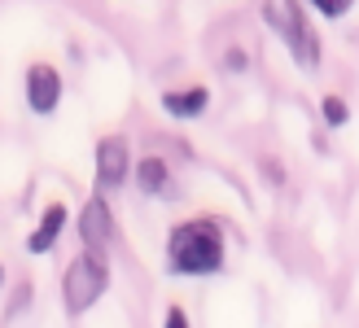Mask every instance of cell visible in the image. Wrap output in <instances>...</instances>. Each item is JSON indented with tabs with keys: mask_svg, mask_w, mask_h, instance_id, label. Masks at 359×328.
<instances>
[{
	"mask_svg": "<svg viewBox=\"0 0 359 328\" xmlns=\"http://www.w3.org/2000/svg\"><path fill=\"white\" fill-rule=\"evenodd\" d=\"M62 224H66V206H62V202H53V206L44 210V219H40V228L31 232L27 250H31V254H48L53 241H57V232H62Z\"/></svg>",
	"mask_w": 359,
	"mask_h": 328,
	"instance_id": "cell-8",
	"label": "cell"
},
{
	"mask_svg": "<svg viewBox=\"0 0 359 328\" xmlns=\"http://www.w3.org/2000/svg\"><path fill=\"white\" fill-rule=\"evenodd\" d=\"M79 241L88 254H97V259H105V250L114 245V214H110V202L97 193L83 202V214H79Z\"/></svg>",
	"mask_w": 359,
	"mask_h": 328,
	"instance_id": "cell-3",
	"label": "cell"
},
{
	"mask_svg": "<svg viewBox=\"0 0 359 328\" xmlns=\"http://www.w3.org/2000/svg\"><path fill=\"white\" fill-rule=\"evenodd\" d=\"M27 101L35 114H53L62 101V75L53 66H31L27 70Z\"/></svg>",
	"mask_w": 359,
	"mask_h": 328,
	"instance_id": "cell-6",
	"label": "cell"
},
{
	"mask_svg": "<svg viewBox=\"0 0 359 328\" xmlns=\"http://www.w3.org/2000/svg\"><path fill=\"white\" fill-rule=\"evenodd\" d=\"M105 289H110V263L105 259H97V254H88V250H79V259L66 267V276H62V298H66V306L75 315H83L88 306H93Z\"/></svg>",
	"mask_w": 359,
	"mask_h": 328,
	"instance_id": "cell-2",
	"label": "cell"
},
{
	"mask_svg": "<svg viewBox=\"0 0 359 328\" xmlns=\"http://www.w3.org/2000/svg\"><path fill=\"white\" fill-rule=\"evenodd\" d=\"M316 13L320 18H346L351 13V0H316Z\"/></svg>",
	"mask_w": 359,
	"mask_h": 328,
	"instance_id": "cell-11",
	"label": "cell"
},
{
	"mask_svg": "<svg viewBox=\"0 0 359 328\" xmlns=\"http://www.w3.org/2000/svg\"><path fill=\"white\" fill-rule=\"evenodd\" d=\"M280 40L290 44V53H294V62H298L302 70H316V66H320V35H316V27L307 22V5H294V18H290V31H285Z\"/></svg>",
	"mask_w": 359,
	"mask_h": 328,
	"instance_id": "cell-5",
	"label": "cell"
},
{
	"mask_svg": "<svg viewBox=\"0 0 359 328\" xmlns=\"http://www.w3.org/2000/svg\"><path fill=\"white\" fill-rule=\"evenodd\" d=\"M132 175V149L123 136H105L97 144V184L101 189H123V179Z\"/></svg>",
	"mask_w": 359,
	"mask_h": 328,
	"instance_id": "cell-4",
	"label": "cell"
},
{
	"mask_svg": "<svg viewBox=\"0 0 359 328\" xmlns=\"http://www.w3.org/2000/svg\"><path fill=\"white\" fill-rule=\"evenodd\" d=\"M163 328H193V324H189V315H184V306H171L167 320H163Z\"/></svg>",
	"mask_w": 359,
	"mask_h": 328,
	"instance_id": "cell-12",
	"label": "cell"
},
{
	"mask_svg": "<svg viewBox=\"0 0 359 328\" xmlns=\"http://www.w3.org/2000/svg\"><path fill=\"white\" fill-rule=\"evenodd\" d=\"M206 101H210L206 88H175V93L163 97V109H167L171 118H197L206 109Z\"/></svg>",
	"mask_w": 359,
	"mask_h": 328,
	"instance_id": "cell-7",
	"label": "cell"
},
{
	"mask_svg": "<svg viewBox=\"0 0 359 328\" xmlns=\"http://www.w3.org/2000/svg\"><path fill=\"white\" fill-rule=\"evenodd\" d=\"M167 263L175 276H210L224 267V232L210 219H189L167 241Z\"/></svg>",
	"mask_w": 359,
	"mask_h": 328,
	"instance_id": "cell-1",
	"label": "cell"
},
{
	"mask_svg": "<svg viewBox=\"0 0 359 328\" xmlns=\"http://www.w3.org/2000/svg\"><path fill=\"white\" fill-rule=\"evenodd\" d=\"M320 114H325L329 127H346L351 123V105L342 97H325V101H320Z\"/></svg>",
	"mask_w": 359,
	"mask_h": 328,
	"instance_id": "cell-10",
	"label": "cell"
},
{
	"mask_svg": "<svg viewBox=\"0 0 359 328\" xmlns=\"http://www.w3.org/2000/svg\"><path fill=\"white\" fill-rule=\"evenodd\" d=\"M224 66L232 70V75H241V70H245V53H241V48H228V53H224Z\"/></svg>",
	"mask_w": 359,
	"mask_h": 328,
	"instance_id": "cell-13",
	"label": "cell"
},
{
	"mask_svg": "<svg viewBox=\"0 0 359 328\" xmlns=\"http://www.w3.org/2000/svg\"><path fill=\"white\" fill-rule=\"evenodd\" d=\"M0 280H5V267H0Z\"/></svg>",
	"mask_w": 359,
	"mask_h": 328,
	"instance_id": "cell-14",
	"label": "cell"
},
{
	"mask_svg": "<svg viewBox=\"0 0 359 328\" xmlns=\"http://www.w3.org/2000/svg\"><path fill=\"white\" fill-rule=\"evenodd\" d=\"M136 184H140V193L145 197H154V193H163L167 189V162L163 158H145V162H136Z\"/></svg>",
	"mask_w": 359,
	"mask_h": 328,
	"instance_id": "cell-9",
	"label": "cell"
}]
</instances>
